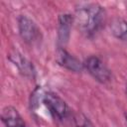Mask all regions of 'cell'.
<instances>
[{"label": "cell", "mask_w": 127, "mask_h": 127, "mask_svg": "<svg viewBox=\"0 0 127 127\" xmlns=\"http://www.w3.org/2000/svg\"><path fill=\"white\" fill-rule=\"evenodd\" d=\"M73 19L82 35L93 38L104 27L106 11L98 3H80L75 8Z\"/></svg>", "instance_id": "1"}, {"label": "cell", "mask_w": 127, "mask_h": 127, "mask_svg": "<svg viewBox=\"0 0 127 127\" xmlns=\"http://www.w3.org/2000/svg\"><path fill=\"white\" fill-rule=\"evenodd\" d=\"M40 101L46 106L49 114L57 121H65L71 116V110L62 97L53 91L44 90L38 86L31 96V108L34 109L38 106Z\"/></svg>", "instance_id": "2"}, {"label": "cell", "mask_w": 127, "mask_h": 127, "mask_svg": "<svg viewBox=\"0 0 127 127\" xmlns=\"http://www.w3.org/2000/svg\"><path fill=\"white\" fill-rule=\"evenodd\" d=\"M17 27L20 38L29 46H35L42 40V33L36 22L26 15H20L17 19Z\"/></svg>", "instance_id": "3"}, {"label": "cell", "mask_w": 127, "mask_h": 127, "mask_svg": "<svg viewBox=\"0 0 127 127\" xmlns=\"http://www.w3.org/2000/svg\"><path fill=\"white\" fill-rule=\"evenodd\" d=\"M83 67L99 83L106 84L111 81L112 72L105 63L97 56H89L83 61Z\"/></svg>", "instance_id": "4"}, {"label": "cell", "mask_w": 127, "mask_h": 127, "mask_svg": "<svg viewBox=\"0 0 127 127\" xmlns=\"http://www.w3.org/2000/svg\"><path fill=\"white\" fill-rule=\"evenodd\" d=\"M8 60L16 66L19 73L29 79H35L37 75L36 68L31 61H29L25 56H23L18 51H11L7 55Z\"/></svg>", "instance_id": "5"}, {"label": "cell", "mask_w": 127, "mask_h": 127, "mask_svg": "<svg viewBox=\"0 0 127 127\" xmlns=\"http://www.w3.org/2000/svg\"><path fill=\"white\" fill-rule=\"evenodd\" d=\"M56 62L62 67L72 72H81L84 69L83 62H80L77 58L69 54L64 48L58 47L56 52Z\"/></svg>", "instance_id": "6"}, {"label": "cell", "mask_w": 127, "mask_h": 127, "mask_svg": "<svg viewBox=\"0 0 127 127\" xmlns=\"http://www.w3.org/2000/svg\"><path fill=\"white\" fill-rule=\"evenodd\" d=\"M74 23L73 15L69 13L60 14L58 17V47L64 48L68 43L72 24Z\"/></svg>", "instance_id": "7"}, {"label": "cell", "mask_w": 127, "mask_h": 127, "mask_svg": "<svg viewBox=\"0 0 127 127\" xmlns=\"http://www.w3.org/2000/svg\"><path fill=\"white\" fill-rule=\"evenodd\" d=\"M1 121L5 127H28L18 110L10 105L2 108Z\"/></svg>", "instance_id": "8"}, {"label": "cell", "mask_w": 127, "mask_h": 127, "mask_svg": "<svg viewBox=\"0 0 127 127\" xmlns=\"http://www.w3.org/2000/svg\"><path fill=\"white\" fill-rule=\"evenodd\" d=\"M111 34L119 41L127 44V21L122 18H114L110 23Z\"/></svg>", "instance_id": "9"}, {"label": "cell", "mask_w": 127, "mask_h": 127, "mask_svg": "<svg viewBox=\"0 0 127 127\" xmlns=\"http://www.w3.org/2000/svg\"><path fill=\"white\" fill-rule=\"evenodd\" d=\"M72 118L75 127H94L89 118L85 116L83 113H75L72 115Z\"/></svg>", "instance_id": "10"}, {"label": "cell", "mask_w": 127, "mask_h": 127, "mask_svg": "<svg viewBox=\"0 0 127 127\" xmlns=\"http://www.w3.org/2000/svg\"><path fill=\"white\" fill-rule=\"evenodd\" d=\"M125 119H126V122H127V113L125 114Z\"/></svg>", "instance_id": "11"}, {"label": "cell", "mask_w": 127, "mask_h": 127, "mask_svg": "<svg viewBox=\"0 0 127 127\" xmlns=\"http://www.w3.org/2000/svg\"><path fill=\"white\" fill-rule=\"evenodd\" d=\"M126 96H127V86H126Z\"/></svg>", "instance_id": "12"}]
</instances>
